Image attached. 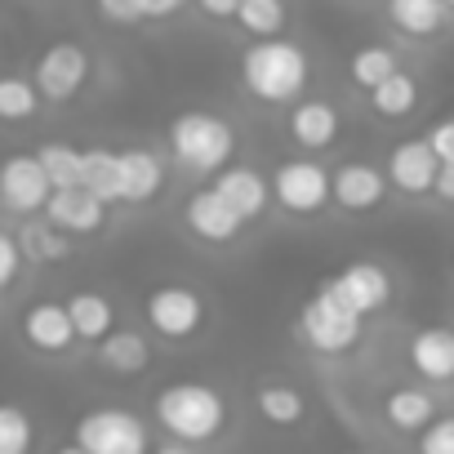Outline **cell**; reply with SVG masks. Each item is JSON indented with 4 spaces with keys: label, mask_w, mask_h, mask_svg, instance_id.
Masks as SVG:
<instances>
[{
    "label": "cell",
    "mask_w": 454,
    "mask_h": 454,
    "mask_svg": "<svg viewBox=\"0 0 454 454\" xmlns=\"http://www.w3.org/2000/svg\"><path fill=\"white\" fill-rule=\"evenodd\" d=\"M23 339L36 348V352H67L81 334H76V321L67 312V303H54V299H36L27 312H23Z\"/></svg>",
    "instance_id": "16"
},
{
    "label": "cell",
    "mask_w": 454,
    "mask_h": 454,
    "mask_svg": "<svg viewBox=\"0 0 454 454\" xmlns=\"http://www.w3.org/2000/svg\"><path fill=\"white\" fill-rule=\"evenodd\" d=\"M152 419L174 436V445H209L227 427V401L214 383H169L152 401Z\"/></svg>",
    "instance_id": "2"
},
{
    "label": "cell",
    "mask_w": 454,
    "mask_h": 454,
    "mask_svg": "<svg viewBox=\"0 0 454 454\" xmlns=\"http://www.w3.org/2000/svg\"><path fill=\"white\" fill-rule=\"evenodd\" d=\"M72 445L85 454H143L152 445V432L125 405H94L81 414Z\"/></svg>",
    "instance_id": "6"
},
{
    "label": "cell",
    "mask_w": 454,
    "mask_h": 454,
    "mask_svg": "<svg viewBox=\"0 0 454 454\" xmlns=\"http://www.w3.org/2000/svg\"><path fill=\"white\" fill-rule=\"evenodd\" d=\"M387 169L370 165V160H343L334 169V205L343 214H370L387 200Z\"/></svg>",
    "instance_id": "14"
},
{
    "label": "cell",
    "mask_w": 454,
    "mask_h": 454,
    "mask_svg": "<svg viewBox=\"0 0 454 454\" xmlns=\"http://www.w3.org/2000/svg\"><path fill=\"white\" fill-rule=\"evenodd\" d=\"M165 143H169V156L178 169L196 174V178H214L223 165H232V152H237V129L227 125L218 112H178L165 129Z\"/></svg>",
    "instance_id": "3"
},
{
    "label": "cell",
    "mask_w": 454,
    "mask_h": 454,
    "mask_svg": "<svg viewBox=\"0 0 454 454\" xmlns=\"http://www.w3.org/2000/svg\"><path fill=\"white\" fill-rule=\"evenodd\" d=\"M143 23H160V19H174L178 10H187V0H134Z\"/></svg>",
    "instance_id": "37"
},
{
    "label": "cell",
    "mask_w": 454,
    "mask_h": 454,
    "mask_svg": "<svg viewBox=\"0 0 454 454\" xmlns=\"http://www.w3.org/2000/svg\"><path fill=\"white\" fill-rule=\"evenodd\" d=\"M325 286H330L356 317H370V312H379V308L392 299V277H387V268L374 263V259H352V263H343Z\"/></svg>",
    "instance_id": "11"
},
{
    "label": "cell",
    "mask_w": 454,
    "mask_h": 454,
    "mask_svg": "<svg viewBox=\"0 0 454 454\" xmlns=\"http://www.w3.org/2000/svg\"><path fill=\"white\" fill-rule=\"evenodd\" d=\"M308 81H312V59L286 32L281 36H259L241 54V85L259 103L290 107V103H299L308 94Z\"/></svg>",
    "instance_id": "1"
},
{
    "label": "cell",
    "mask_w": 454,
    "mask_h": 454,
    "mask_svg": "<svg viewBox=\"0 0 454 454\" xmlns=\"http://www.w3.org/2000/svg\"><path fill=\"white\" fill-rule=\"evenodd\" d=\"M445 5H450V14H454V0H445Z\"/></svg>",
    "instance_id": "40"
},
{
    "label": "cell",
    "mask_w": 454,
    "mask_h": 454,
    "mask_svg": "<svg viewBox=\"0 0 454 454\" xmlns=\"http://www.w3.org/2000/svg\"><path fill=\"white\" fill-rule=\"evenodd\" d=\"M290 23V10H286V0H241V10H237V27L246 36H281Z\"/></svg>",
    "instance_id": "30"
},
{
    "label": "cell",
    "mask_w": 454,
    "mask_h": 454,
    "mask_svg": "<svg viewBox=\"0 0 454 454\" xmlns=\"http://www.w3.org/2000/svg\"><path fill=\"white\" fill-rule=\"evenodd\" d=\"M98 361L112 374H143L152 365V343L138 330H112L107 339H98Z\"/></svg>",
    "instance_id": "21"
},
{
    "label": "cell",
    "mask_w": 454,
    "mask_h": 454,
    "mask_svg": "<svg viewBox=\"0 0 454 454\" xmlns=\"http://www.w3.org/2000/svg\"><path fill=\"white\" fill-rule=\"evenodd\" d=\"M286 129L303 152H325L343 134V112L330 98H299V103H290Z\"/></svg>",
    "instance_id": "15"
},
{
    "label": "cell",
    "mask_w": 454,
    "mask_h": 454,
    "mask_svg": "<svg viewBox=\"0 0 454 454\" xmlns=\"http://www.w3.org/2000/svg\"><path fill=\"white\" fill-rule=\"evenodd\" d=\"M165 187V160L147 147H125L121 152V200L125 205H147Z\"/></svg>",
    "instance_id": "19"
},
{
    "label": "cell",
    "mask_w": 454,
    "mask_h": 454,
    "mask_svg": "<svg viewBox=\"0 0 454 454\" xmlns=\"http://www.w3.org/2000/svg\"><path fill=\"white\" fill-rule=\"evenodd\" d=\"M423 138L432 143V152H436L441 160H454V112H450V116H436Z\"/></svg>",
    "instance_id": "35"
},
{
    "label": "cell",
    "mask_w": 454,
    "mask_h": 454,
    "mask_svg": "<svg viewBox=\"0 0 454 454\" xmlns=\"http://www.w3.org/2000/svg\"><path fill=\"white\" fill-rule=\"evenodd\" d=\"M45 218L59 223L63 232H72V237H94V232L107 227V200L98 192H90L85 183L54 187L50 200H45Z\"/></svg>",
    "instance_id": "13"
},
{
    "label": "cell",
    "mask_w": 454,
    "mask_h": 454,
    "mask_svg": "<svg viewBox=\"0 0 454 454\" xmlns=\"http://www.w3.org/2000/svg\"><path fill=\"white\" fill-rule=\"evenodd\" d=\"M41 160H45L54 187H72V183H81L85 152H76V147H67V143H45V147H41Z\"/></svg>",
    "instance_id": "32"
},
{
    "label": "cell",
    "mask_w": 454,
    "mask_h": 454,
    "mask_svg": "<svg viewBox=\"0 0 454 454\" xmlns=\"http://www.w3.org/2000/svg\"><path fill=\"white\" fill-rule=\"evenodd\" d=\"M441 156L432 152L427 138H405L387 152V183L401 192V196H432L436 187V174H441Z\"/></svg>",
    "instance_id": "12"
},
{
    "label": "cell",
    "mask_w": 454,
    "mask_h": 454,
    "mask_svg": "<svg viewBox=\"0 0 454 454\" xmlns=\"http://www.w3.org/2000/svg\"><path fill=\"white\" fill-rule=\"evenodd\" d=\"M183 223H187V232L205 246H232L241 232H246V218L237 214V205L227 200L214 183L209 187H196L183 205Z\"/></svg>",
    "instance_id": "10"
},
{
    "label": "cell",
    "mask_w": 454,
    "mask_h": 454,
    "mask_svg": "<svg viewBox=\"0 0 454 454\" xmlns=\"http://www.w3.org/2000/svg\"><path fill=\"white\" fill-rule=\"evenodd\" d=\"M450 5L445 0H387V23L410 41H436L445 32Z\"/></svg>",
    "instance_id": "20"
},
{
    "label": "cell",
    "mask_w": 454,
    "mask_h": 454,
    "mask_svg": "<svg viewBox=\"0 0 454 454\" xmlns=\"http://www.w3.org/2000/svg\"><path fill=\"white\" fill-rule=\"evenodd\" d=\"M410 365L423 383H454V330L450 325H423L410 334Z\"/></svg>",
    "instance_id": "18"
},
{
    "label": "cell",
    "mask_w": 454,
    "mask_h": 454,
    "mask_svg": "<svg viewBox=\"0 0 454 454\" xmlns=\"http://www.w3.org/2000/svg\"><path fill=\"white\" fill-rule=\"evenodd\" d=\"M41 90H36V81H23V76H0V121L5 125H23V121H32L36 112H41Z\"/></svg>",
    "instance_id": "29"
},
{
    "label": "cell",
    "mask_w": 454,
    "mask_h": 454,
    "mask_svg": "<svg viewBox=\"0 0 454 454\" xmlns=\"http://www.w3.org/2000/svg\"><path fill=\"white\" fill-rule=\"evenodd\" d=\"M361 321H365V317H356V312L321 281L317 294H308V303L299 308V339H303L312 352H321V356H343V352L356 348Z\"/></svg>",
    "instance_id": "4"
},
{
    "label": "cell",
    "mask_w": 454,
    "mask_h": 454,
    "mask_svg": "<svg viewBox=\"0 0 454 454\" xmlns=\"http://www.w3.org/2000/svg\"><path fill=\"white\" fill-rule=\"evenodd\" d=\"M383 419L396 427V432H423L432 419H436V401H432V392H423V387H396V392H387V401H383Z\"/></svg>",
    "instance_id": "23"
},
{
    "label": "cell",
    "mask_w": 454,
    "mask_h": 454,
    "mask_svg": "<svg viewBox=\"0 0 454 454\" xmlns=\"http://www.w3.org/2000/svg\"><path fill=\"white\" fill-rule=\"evenodd\" d=\"M90 50L76 45V41H54L36 54V67H32V81L41 90L45 103H67L85 90L90 81Z\"/></svg>",
    "instance_id": "8"
},
{
    "label": "cell",
    "mask_w": 454,
    "mask_h": 454,
    "mask_svg": "<svg viewBox=\"0 0 454 454\" xmlns=\"http://www.w3.org/2000/svg\"><path fill=\"white\" fill-rule=\"evenodd\" d=\"M143 321H147V330H152L156 339H165V343H192V339L205 334L209 308H205V299H200L192 286L165 281V286H152V290H147V299H143Z\"/></svg>",
    "instance_id": "5"
},
{
    "label": "cell",
    "mask_w": 454,
    "mask_h": 454,
    "mask_svg": "<svg viewBox=\"0 0 454 454\" xmlns=\"http://www.w3.org/2000/svg\"><path fill=\"white\" fill-rule=\"evenodd\" d=\"M272 196L286 214H321L330 200H334V174L312 156H294V160H281L277 174H272Z\"/></svg>",
    "instance_id": "7"
},
{
    "label": "cell",
    "mask_w": 454,
    "mask_h": 454,
    "mask_svg": "<svg viewBox=\"0 0 454 454\" xmlns=\"http://www.w3.org/2000/svg\"><path fill=\"white\" fill-rule=\"evenodd\" d=\"M32 441H36L32 414L14 401H0V454H23L32 450Z\"/></svg>",
    "instance_id": "31"
},
{
    "label": "cell",
    "mask_w": 454,
    "mask_h": 454,
    "mask_svg": "<svg viewBox=\"0 0 454 454\" xmlns=\"http://www.w3.org/2000/svg\"><path fill=\"white\" fill-rule=\"evenodd\" d=\"M23 259H27V254H23V241L10 237V232H0V290H10V286H14Z\"/></svg>",
    "instance_id": "34"
},
{
    "label": "cell",
    "mask_w": 454,
    "mask_h": 454,
    "mask_svg": "<svg viewBox=\"0 0 454 454\" xmlns=\"http://www.w3.org/2000/svg\"><path fill=\"white\" fill-rule=\"evenodd\" d=\"M396 67H401V54H396L392 45H361V50H352V59H348V76H352L356 90H374V85L387 81Z\"/></svg>",
    "instance_id": "27"
},
{
    "label": "cell",
    "mask_w": 454,
    "mask_h": 454,
    "mask_svg": "<svg viewBox=\"0 0 454 454\" xmlns=\"http://www.w3.org/2000/svg\"><path fill=\"white\" fill-rule=\"evenodd\" d=\"M365 94H370L374 116H383V121H405L419 107V81L410 72H401V67L387 81H379L374 90H365Z\"/></svg>",
    "instance_id": "24"
},
{
    "label": "cell",
    "mask_w": 454,
    "mask_h": 454,
    "mask_svg": "<svg viewBox=\"0 0 454 454\" xmlns=\"http://www.w3.org/2000/svg\"><path fill=\"white\" fill-rule=\"evenodd\" d=\"M254 410H259V419L272 423V427H299L303 414H308V401H303V392L290 387V383H263V387L254 392Z\"/></svg>",
    "instance_id": "25"
},
{
    "label": "cell",
    "mask_w": 454,
    "mask_h": 454,
    "mask_svg": "<svg viewBox=\"0 0 454 454\" xmlns=\"http://www.w3.org/2000/svg\"><path fill=\"white\" fill-rule=\"evenodd\" d=\"M94 5H98V14H103L107 23H116V27H134V23H143V14H138L134 0H94Z\"/></svg>",
    "instance_id": "36"
},
{
    "label": "cell",
    "mask_w": 454,
    "mask_h": 454,
    "mask_svg": "<svg viewBox=\"0 0 454 454\" xmlns=\"http://www.w3.org/2000/svg\"><path fill=\"white\" fill-rule=\"evenodd\" d=\"M54 183L41 152H10L0 156V205L14 214H41Z\"/></svg>",
    "instance_id": "9"
},
{
    "label": "cell",
    "mask_w": 454,
    "mask_h": 454,
    "mask_svg": "<svg viewBox=\"0 0 454 454\" xmlns=\"http://www.w3.org/2000/svg\"><path fill=\"white\" fill-rule=\"evenodd\" d=\"M432 196H436L441 205H450V209H454V160H445V165H441V174H436V187H432Z\"/></svg>",
    "instance_id": "39"
},
{
    "label": "cell",
    "mask_w": 454,
    "mask_h": 454,
    "mask_svg": "<svg viewBox=\"0 0 454 454\" xmlns=\"http://www.w3.org/2000/svg\"><path fill=\"white\" fill-rule=\"evenodd\" d=\"M81 183L90 192H98L107 205L121 200V152H107V147H90L85 152V169H81Z\"/></svg>",
    "instance_id": "28"
},
{
    "label": "cell",
    "mask_w": 454,
    "mask_h": 454,
    "mask_svg": "<svg viewBox=\"0 0 454 454\" xmlns=\"http://www.w3.org/2000/svg\"><path fill=\"white\" fill-rule=\"evenodd\" d=\"M419 450L423 454H454V419H432L419 432Z\"/></svg>",
    "instance_id": "33"
},
{
    "label": "cell",
    "mask_w": 454,
    "mask_h": 454,
    "mask_svg": "<svg viewBox=\"0 0 454 454\" xmlns=\"http://www.w3.org/2000/svg\"><path fill=\"white\" fill-rule=\"evenodd\" d=\"M209 183H214L227 200H232V205H237V214H241L246 223L263 218V214H268V205L277 200V196H272V178H263L254 165H223Z\"/></svg>",
    "instance_id": "17"
},
{
    "label": "cell",
    "mask_w": 454,
    "mask_h": 454,
    "mask_svg": "<svg viewBox=\"0 0 454 454\" xmlns=\"http://www.w3.org/2000/svg\"><path fill=\"white\" fill-rule=\"evenodd\" d=\"M67 237L72 232H63V227L50 223V218H32V223H23V232H19L23 254L36 259V263H63L72 254V241Z\"/></svg>",
    "instance_id": "26"
},
{
    "label": "cell",
    "mask_w": 454,
    "mask_h": 454,
    "mask_svg": "<svg viewBox=\"0 0 454 454\" xmlns=\"http://www.w3.org/2000/svg\"><path fill=\"white\" fill-rule=\"evenodd\" d=\"M196 10L205 14V19H237V10H241V0H196Z\"/></svg>",
    "instance_id": "38"
},
{
    "label": "cell",
    "mask_w": 454,
    "mask_h": 454,
    "mask_svg": "<svg viewBox=\"0 0 454 454\" xmlns=\"http://www.w3.org/2000/svg\"><path fill=\"white\" fill-rule=\"evenodd\" d=\"M67 312H72L76 334H81L85 343H98V339H107V334L116 330V308H112V299L98 294V290H76V294L67 299Z\"/></svg>",
    "instance_id": "22"
}]
</instances>
